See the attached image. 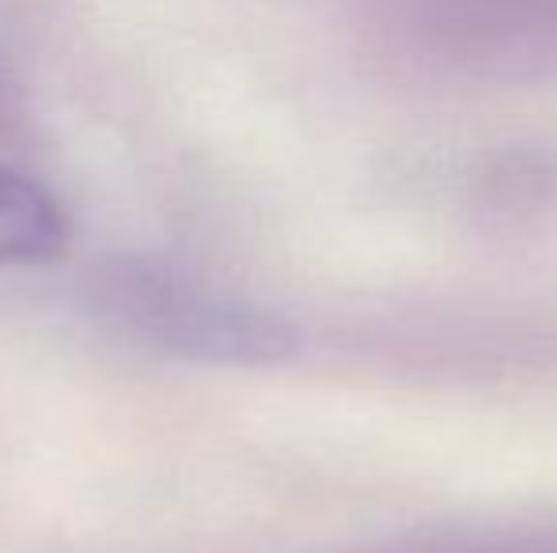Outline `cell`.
<instances>
[{
	"label": "cell",
	"instance_id": "1",
	"mask_svg": "<svg viewBox=\"0 0 557 553\" xmlns=\"http://www.w3.org/2000/svg\"><path fill=\"white\" fill-rule=\"evenodd\" d=\"M84 311L156 353L213 368H277L304 338L285 315L145 259H107L81 285Z\"/></svg>",
	"mask_w": 557,
	"mask_h": 553
},
{
	"label": "cell",
	"instance_id": "2",
	"mask_svg": "<svg viewBox=\"0 0 557 553\" xmlns=\"http://www.w3.org/2000/svg\"><path fill=\"white\" fill-rule=\"evenodd\" d=\"M69 243L65 209L35 178L0 167V269L53 262Z\"/></svg>",
	"mask_w": 557,
	"mask_h": 553
},
{
	"label": "cell",
	"instance_id": "3",
	"mask_svg": "<svg viewBox=\"0 0 557 553\" xmlns=\"http://www.w3.org/2000/svg\"><path fill=\"white\" fill-rule=\"evenodd\" d=\"M0 118H4V84H0Z\"/></svg>",
	"mask_w": 557,
	"mask_h": 553
}]
</instances>
